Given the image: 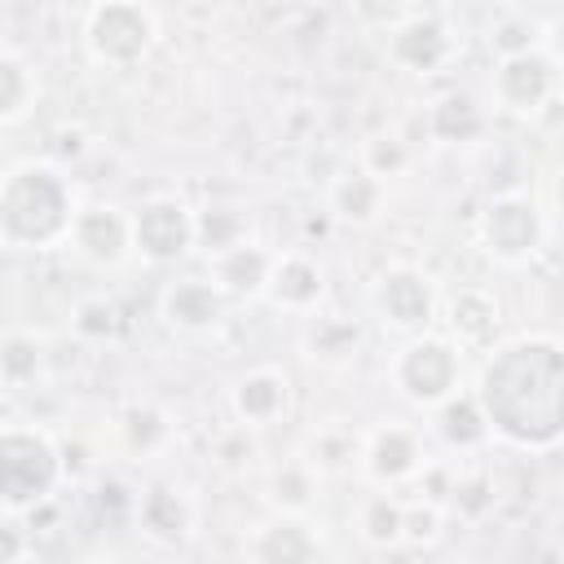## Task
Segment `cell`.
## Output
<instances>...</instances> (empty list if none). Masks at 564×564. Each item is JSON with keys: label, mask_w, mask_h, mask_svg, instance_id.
I'll return each mask as SVG.
<instances>
[{"label": "cell", "mask_w": 564, "mask_h": 564, "mask_svg": "<svg viewBox=\"0 0 564 564\" xmlns=\"http://www.w3.org/2000/svg\"><path fill=\"white\" fill-rule=\"evenodd\" d=\"M40 339L26 335V330H4V344H0V370H4V388L18 392L22 383L35 379L40 370Z\"/></svg>", "instance_id": "24"}, {"label": "cell", "mask_w": 564, "mask_h": 564, "mask_svg": "<svg viewBox=\"0 0 564 564\" xmlns=\"http://www.w3.org/2000/svg\"><path fill=\"white\" fill-rule=\"evenodd\" d=\"M432 132L441 137V141H467V137H476L480 132V110L467 101V97H445V101H436V110H432Z\"/></svg>", "instance_id": "26"}, {"label": "cell", "mask_w": 564, "mask_h": 564, "mask_svg": "<svg viewBox=\"0 0 564 564\" xmlns=\"http://www.w3.org/2000/svg\"><path fill=\"white\" fill-rule=\"evenodd\" d=\"M154 44V18L145 0H101L84 18V48L97 66L128 70Z\"/></svg>", "instance_id": "5"}, {"label": "cell", "mask_w": 564, "mask_h": 564, "mask_svg": "<svg viewBox=\"0 0 564 564\" xmlns=\"http://www.w3.org/2000/svg\"><path fill=\"white\" fill-rule=\"evenodd\" d=\"M322 291H326L322 269H317V260H308L304 251H282V256L273 260V273H269L264 295H269L278 308H286V313H313L317 300H322Z\"/></svg>", "instance_id": "15"}, {"label": "cell", "mask_w": 564, "mask_h": 564, "mask_svg": "<svg viewBox=\"0 0 564 564\" xmlns=\"http://www.w3.org/2000/svg\"><path fill=\"white\" fill-rule=\"evenodd\" d=\"M137 520H141V529H145L150 538L176 542V538L189 529V507H185V498H176L172 489H150V494L141 498V507H137Z\"/></svg>", "instance_id": "22"}, {"label": "cell", "mask_w": 564, "mask_h": 564, "mask_svg": "<svg viewBox=\"0 0 564 564\" xmlns=\"http://www.w3.org/2000/svg\"><path fill=\"white\" fill-rule=\"evenodd\" d=\"M229 295L207 278H176L159 291V317L181 335H207L225 322Z\"/></svg>", "instance_id": "11"}, {"label": "cell", "mask_w": 564, "mask_h": 564, "mask_svg": "<svg viewBox=\"0 0 564 564\" xmlns=\"http://www.w3.org/2000/svg\"><path fill=\"white\" fill-rule=\"evenodd\" d=\"M419 463H423V454H419V436L410 427L379 423L366 436V467H370L375 480H383V485L388 480H405V476L419 471Z\"/></svg>", "instance_id": "16"}, {"label": "cell", "mask_w": 564, "mask_h": 564, "mask_svg": "<svg viewBox=\"0 0 564 564\" xmlns=\"http://www.w3.org/2000/svg\"><path fill=\"white\" fill-rule=\"evenodd\" d=\"M22 560V529L4 524V546H0V564H18Z\"/></svg>", "instance_id": "31"}, {"label": "cell", "mask_w": 564, "mask_h": 564, "mask_svg": "<svg viewBox=\"0 0 564 564\" xmlns=\"http://www.w3.org/2000/svg\"><path fill=\"white\" fill-rule=\"evenodd\" d=\"M383 203V181L370 167H352L330 185V212L348 225H370Z\"/></svg>", "instance_id": "18"}, {"label": "cell", "mask_w": 564, "mask_h": 564, "mask_svg": "<svg viewBox=\"0 0 564 564\" xmlns=\"http://www.w3.org/2000/svg\"><path fill=\"white\" fill-rule=\"evenodd\" d=\"M35 93H40L35 66L9 44V48L0 53V123H4V128L22 123V119L31 115V106H35Z\"/></svg>", "instance_id": "19"}, {"label": "cell", "mask_w": 564, "mask_h": 564, "mask_svg": "<svg viewBox=\"0 0 564 564\" xmlns=\"http://www.w3.org/2000/svg\"><path fill=\"white\" fill-rule=\"evenodd\" d=\"M436 427L449 445H476L489 436V419L476 401V392H454L436 405Z\"/></svg>", "instance_id": "20"}, {"label": "cell", "mask_w": 564, "mask_h": 564, "mask_svg": "<svg viewBox=\"0 0 564 564\" xmlns=\"http://www.w3.org/2000/svg\"><path fill=\"white\" fill-rule=\"evenodd\" d=\"M476 401L489 432L520 449H551L564 441V344L524 335L489 352L476 379Z\"/></svg>", "instance_id": "1"}, {"label": "cell", "mask_w": 564, "mask_h": 564, "mask_svg": "<svg viewBox=\"0 0 564 564\" xmlns=\"http://www.w3.org/2000/svg\"><path fill=\"white\" fill-rule=\"evenodd\" d=\"M229 405L242 427H269L291 410V379L278 366H256L234 379Z\"/></svg>", "instance_id": "13"}, {"label": "cell", "mask_w": 564, "mask_h": 564, "mask_svg": "<svg viewBox=\"0 0 564 564\" xmlns=\"http://www.w3.org/2000/svg\"><path fill=\"white\" fill-rule=\"evenodd\" d=\"M370 313L392 335H423L436 317V286L414 264H388L370 282Z\"/></svg>", "instance_id": "7"}, {"label": "cell", "mask_w": 564, "mask_h": 564, "mask_svg": "<svg viewBox=\"0 0 564 564\" xmlns=\"http://www.w3.org/2000/svg\"><path fill=\"white\" fill-rule=\"evenodd\" d=\"M476 238H480V247H485L489 260L516 269V264H524V260L538 256V247L546 238V220H542V212H538V203L529 194H516L511 189V194H494L480 207Z\"/></svg>", "instance_id": "6"}, {"label": "cell", "mask_w": 564, "mask_h": 564, "mask_svg": "<svg viewBox=\"0 0 564 564\" xmlns=\"http://www.w3.org/2000/svg\"><path fill=\"white\" fill-rule=\"evenodd\" d=\"M388 57L410 75H436L454 57V35L436 18H405L388 31Z\"/></svg>", "instance_id": "12"}, {"label": "cell", "mask_w": 564, "mask_h": 564, "mask_svg": "<svg viewBox=\"0 0 564 564\" xmlns=\"http://www.w3.org/2000/svg\"><path fill=\"white\" fill-rule=\"evenodd\" d=\"M357 533H361L366 542H375V546H388V542L405 538V507L392 502L388 494L366 498L361 511H357Z\"/></svg>", "instance_id": "23"}, {"label": "cell", "mask_w": 564, "mask_h": 564, "mask_svg": "<svg viewBox=\"0 0 564 564\" xmlns=\"http://www.w3.org/2000/svg\"><path fill=\"white\" fill-rule=\"evenodd\" d=\"M66 463L53 436L35 423H4L0 432V507L4 516L35 511L53 498Z\"/></svg>", "instance_id": "3"}, {"label": "cell", "mask_w": 564, "mask_h": 564, "mask_svg": "<svg viewBox=\"0 0 564 564\" xmlns=\"http://www.w3.org/2000/svg\"><path fill=\"white\" fill-rule=\"evenodd\" d=\"M304 339H308L313 357H326V361H344V357H352V352H357V344H361V330H357L348 317H313Z\"/></svg>", "instance_id": "25"}, {"label": "cell", "mask_w": 564, "mask_h": 564, "mask_svg": "<svg viewBox=\"0 0 564 564\" xmlns=\"http://www.w3.org/2000/svg\"><path fill=\"white\" fill-rule=\"evenodd\" d=\"M79 207L57 163L22 159L0 181V242L9 251H48L70 238Z\"/></svg>", "instance_id": "2"}, {"label": "cell", "mask_w": 564, "mask_h": 564, "mask_svg": "<svg viewBox=\"0 0 564 564\" xmlns=\"http://www.w3.org/2000/svg\"><path fill=\"white\" fill-rule=\"evenodd\" d=\"M278 485H286V489H291L286 498H278L282 507H291V511H300V507L308 502V471H300V467H286V471L278 476Z\"/></svg>", "instance_id": "29"}, {"label": "cell", "mask_w": 564, "mask_h": 564, "mask_svg": "<svg viewBox=\"0 0 564 564\" xmlns=\"http://www.w3.org/2000/svg\"><path fill=\"white\" fill-rule=\"evenodd\" d=\"M194 242H198V216L181 198L159 194L132 212V251H141L145 260L154 264L181 260Z\"/></svg>", "instance_id": "8"}, {"label": "cell", "mask_w": 564, "mask_h": 564, "mask_svg": "<svg viewBox=\"0 0 564 564\" xmlns=\"http://www.w3.org/2000/svg\"><path fill=\"white\" fill-rule=\"evenodd\" d=\"M538 40H542V53L564 70V9L542 26V35H538Z\"/></svg>", "instance_id": "30"}, {"label": "cell", "mask_w": 564, "mask_h": 564, "mask_svg": "<svg viewBox=\"0 0 564 564\" xmlns=\"http://www.w3.org/2000/svg\"><path fill=\"white\" fill-rule=\"evenodd\" d=\"M66 247L93 269H115L132 251V216L115 203H88L79 207Z\"/></svg>", "instance_id": "10"}, {"label": "cell", "mask_w": 564, "mask_h": 564, "mask_svg": "<svg viewBox=\"0 0 564 564\" xmlns=\"http://www.w3.org/2000/svg\"><path fill=\"white\" fill-rule=\"evenodd\" d=\"M123 436H128L132 449H154V445L167 436L163 410H154V405H132L128 419H123Z\"/></svg>", "instance_id": "28"}, {"label": "cell", "mask_w": 564, "mask_h": 564, "mask_svg": "<svg viewBox=\"0 0 564 564\" xmlns=\"http://www.w3.org/2000/svg\"><path fill=\"white\" fill-rule=\"evenodd\" d=\"M555 79H560V66L542 48L507 53L494 70V101L511 115H538L551 101Z\"/></svg>", "instance_id": "9"}, {"label": "cell", "mask_w": 564, "mask_h": 564, "mask_svg": "<svg viewBox=\"0 0 564 564\" xmlns=\"http://www.w3.org/2000/svg\"><path fill=\"white\" fill-rule=\"evenodd\" d=\"M458 375H463V348L454 339H441V335H410L392 366H388V379L392 388L419 405V410H436L445 397L458 392Z\"/></svg>", "instance_id": "4"}, {"label": "cell", "mask_w": 564, "mask_h": 564, "mask_svg": "<svg viewBox=\"0 0 564 564\" xmlns=\"http://www.w3.org/2000/svg\"><path fill=\"white\" fill-rule=\"evenodd\" d=\"M273 260L278 256H269L260 242L238 238V242H229L220 251H207V273H212V282L229 300H251V295H264L269 273H273Z\"/></svg>", "instance_id": "14"}, {"label": "cell", "mask_w": 564, "mask_h": 564, "mask_svg": "<svg viewBox=\"0 0 564 564\" xmlns=\"http://www.w3.org/2000/svg\"><path fill=\"white\" fill-rule=\"evenodd\" d=\"M445 326L458 348H485L498 330V300L485 286H463L445 304Z\"/></svg>", "instance_id": "17"}, {"label": "cell", "mask_w": 564, "mask_h": 564, "mask_svg": "<svg viewBox=\"0 0 564 564\" xmlns=\"http://www.w3.org/2000/svg\"><path fill=\"white\" fill-rule=\"evenodd\" d=\"M75 330L88 335V339H106L119 330V304L106 300V295H93V300H79L75 304Z\"/></svg>", "instance_id": "27"}, {"label": "cell", "mask_w": 564, "mask_h": 564, "mask_svg": "<svg viewBox=\"0 0 564 564\" xmlns=\"http://www.w3.org/2000/svg\"><path fill=\"white\" fill-rule=\"evenodd\" d=\"M251 555L256 560H269V564H291V560H313L317 555V542L313 533L300 524V520H278L269 529H260V538L251 542Z\"/></svg>", "instance_id": "21"}]
</instances>
